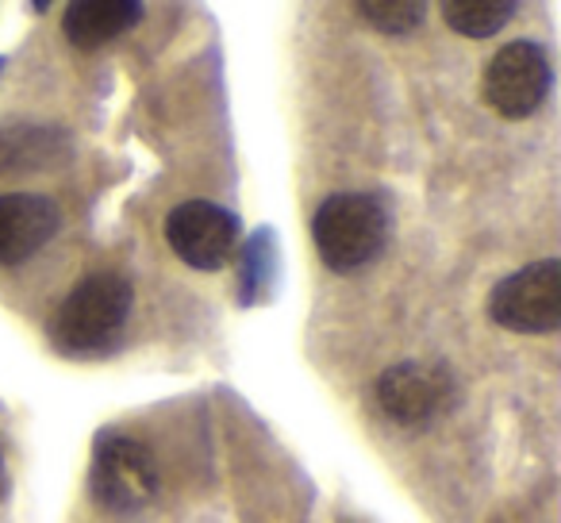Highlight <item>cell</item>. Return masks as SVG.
Returning <instances> with one entry per match:
<instances>
[{
	"label": "cell",
	"instance_id": "8fae6325",
	"mask_svg": "<svg viewBox=\"0 0 561 523\" xmlns=\"http://www.w3.org/2000/svg\"><path fill=\"white\" fill-rule=\"evenodd\" d=\"M438 9H443V20L458 35L489 39L512 20L515 0H438Z\"/></svg>",
	"mask_w": 561,
	"mask_h": 523
},
{
	"label": "cell",
	"instance_id": "5bb4252c",
	"mask_svg": "<svg viewBox=\"0 0 561 523\" xmlns=\"http://www.w3.org/2000/svg\"><path fill=\"white\" fill-rule=\"evenodd\" d=\"M32 4H35V9L43 12V9H50V4H55V0H32Z\"/></svg>",
	"mask_w": 561,
	"mask_h": 523
},
{
	"label": "cell",
	"instance_id": "3957f363",
	"mask_svg": "<svg viewBox=\"0 0 561 523\" xmlns=\"http://www.w3.org/2000/svg\"><path fill=\"white\" fill-rule=\"evenodd\" d=\"M93 500L108 508L112 515H135L158 497V462L142 439L135 435H108L96 439L93 469H89Z\"/></svg>",
	"mask_w": 561,
	"mask_h": 523
},
{
	"label": "cell",
	"instance_id": "7c38bea8",
	"mask_svg": "<svg viewBox=\"0 0 561 523\" xmlns=\"http://www.w3.org/2000/svg\"><path fill=\"white\" fill-rule=\"evenodd\" d=\"M358 12L381 35H408L427 16V0H358Z\"/></svg>",
	"mask_w": 561,
	"mask_h": 523
},
{
	"label": "cell",
	"instance_id": "7a4b0ae2",
	"mask_svg": "<svg viewBox=\"0 0 561 523\" xmlns=\"http://www.w3.org/2000/svg\"><path fill=\"white\" fill-rule=\"evenodd\" d=\"M312 239L320 258L335 274H351L374 262L389 242V212L377 196L335 193L316 208Z\"/></svg>",
	"mask_w": 561,
	"mask_h": 523
},
{
	"label": "cell",
	"instance_id": "9c48e42d",
	"mask_svg": "<svg viewBox=\"0 0 561 523\" xmlns=\"http://www.w3.org/2000/svg\"><path fill=\"white\" fill-rule=\"evenodd\" d=\"M139 16L142 0H70L62 32L78 50H96L139 24Z\"/></svg>",
	"mask_w": 561,
	"mask_h": 523
},
{
	"label": "cell",
	"instance_id": "8992f818",
	"mask_svg": "<svg viewBox=\"0 0 561 523\" xmlns=\"http://www.w3.org/2000/svg\"><path fill=\"white\" fill-rule=\"evenodd\" d=\"M165 242L193 270H219L234 254L239 219L216 201H185L165 219Z\"/></svg>",
	"mask_w": 561,
	"mask_h": 523
},
{
	"label": "cell",
	"instance_id": "52a82bcc",
	"mask_svg": "<svg viewBox=\"0 0 561 523\" xmlns=\"http://www.w3.org/2000/svg\"><path fill=\"white\" fill-rule=\"evenodd\" d=\"M454 397V382L446 369L423 362H400L377 377V405L400 428L431 423Z\"/></svg>",
	"mask_w": 561,
	"mask_h": 523
},
{
	"label": "cell",
	"instance_id": "ba28073f",
	"mask_svg": "<svg viewBox=\"0 0 561 523\" xmlns=\"http://www.w3.org/2000/svg\"><path fill=\"white\" fill-rule=\"evenodd\" d=\"M55 201L35 193H4L0 196V266H20L39 254L58 231Z\"/></svg>",
	"mask_w": 561,
	"mask_h": 523
},
{
	"label": "cell",
	"instance_id": "277c9868",
	"mask_svg": "<svg viewBox=\"0 0 561 523\" xmlns=\"http://www.w3.org/2000/svg\"><path fill=\"white\" fill-rule=\"evenodd\" d=\"M489 316L519 336H550L561 328V262H530L504 277L489 297Z\"/></svg>",
	"mask_w": 561,
	"mask_h": 523
},
{
	"label": "cell",
	"instance_id": "5b68a950",
	"mask_svg": "<svg viewBox=\"0 0 561 523\" xmlns=\"http://www.w3.org/2000/svg\"><path fill=\"white\" fill-rule=\"evenodd\" d=\"M550 93V58L538 43H507L484 70V101L504 120H527Z\"/></svg>",
	"mask_w": 561,
	"mask_h": 523
},
{
	"label": "cell",
	"instance_id": "30bf717a",
	"mask_svg": "<svg viewBox=\"0 0 561 523\" xmlns=\"http://www.w3.org/2000/svg\"><path fill=\"white\" fill-rule=\"evenodd\" d=\"M62 139L50 127H0V173L35 170L58 155Z\"/></svg>",
	"mask_w": 561,
	"mask_h": 523
},
{
	"label": "cell",
	"instance_id": "4fadbf2b",
	"mask_svg": "<svg viewBox=\"0 0 561 523\" xmlns=\"http://www.w3.org/2000/svg\"><path fill=\"white\" fill-rule=\"evenodd\" d=\"M4 489H9V477H4V451H0V497H4Z\"/></svg>",
	"mask_w": 561,
	"mask_h": 523
},
{
	"label": "cell",
	"instance_id": "6da1fadb",
	"mask_svg": "<svg viewBox=\"0 0 561 523\" xmlns=\"http://www.w3.org/2000/svg\"><path fill=\"white\" fill-rule=\"evenodd\" d=\"M135 289L124 274H93L58 305L50 339L66 354H96L116 343L131 316Z\"/></svg>",
	"mask_w": 561,
	"mask_h": 523
}]
</instances>
